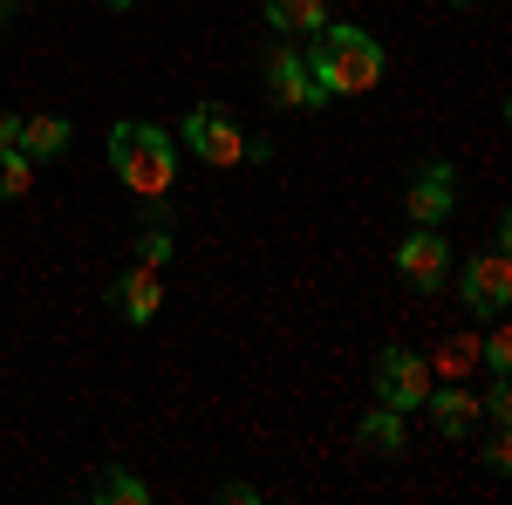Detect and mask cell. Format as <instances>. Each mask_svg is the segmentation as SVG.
Instances as JSON below:
<instances>
[{
	"mask_svg": "<svg viewBox=\"0 0 512 505\" xmlns=\"http://www.w3.org/2000/svg\"><path fill=\"white\" fill-rule=\"evenodd\" d=\"M28 185H35V157L21 151V144H14V151H0V198H21Z\"/></svg>",
	"mask_w": 512,
	"mask_h": 505,
	"instance_id": "obj_16",
	"label": "cell"
},
{
	"mask_svg": "<svg viewBox=\"0 0 512 505\" xmlns=\"http://www.w3.org/2000/svg\"><path fill=\"white\" fill-rule=\"evenodd\" d=\"M69 144H76V123L69 117H21V151L35 157V164L41 157H62Z\"/></svg>",
	"mask_w": 512,
	"mask_h": 505,
	"instance_id": "obj_12",
	"label": "cell"
},
{
	"mask_svg": "<svg viewBox=\"0 0 512 505\" xmlns=\"http://www.w3.org/2000/svg\"><path fill=\"white\" fill-rule=\"evenodd\" d=\"M355 444L369 451V458H403V410H390V403H376V410H362V424H355Z\"/></svg>",
	"mask_w": 512,
	"mask_h": 505,
	"instance_id": "obj_11",
	"label": "cell"
},
{
	"mask_svg": "<svg viewBox=\"0 0 512 505\" xmlns=\"http://www.w3.org/2000/svg\"><path fill=\"white\" fill-rule=\"evenodd\" d=\"M478 410H485L492 424H512V389H506V376H492V389L478 396Z\"/></svg>",
	"mask_w": 512,
	"mask_h": 505,
	"instance_id": "obj_19",
	"label": "cell"
},
{
	"mask_svg": "<svg viewBox=\"0 0 512 505\" xmlns=\"http://www.w3.org/2000/svg\"><path fill=\"white\" fill-rule=\"evenodd\" d=\"M478 458H485V471H492V478H506V471H512V444H506V424H499L492 437H485V451H478Z\"/></svg>",
	"mask_w": 512,
	"mask_h": 505,
	"instance_id": "obj_20",
	"label": "cell"
},
{
	"mask_svg": "<svg viewBox=\"0 0 512 505\" xmlns=\"http://www.w3.org/2000/svg\"><path fill=\"white\" fill-rule=\"evenodd\" d=\"M478 362H485L492 376H512V335H506V328H492V335L478 342Z\"/></svg>",
	"mask_w": 512,
	"mask_h": 505,
	"instance_id": "obj_17",
	"label": "cell"
},
{
	"mask_svg": "<svg viewBox=\"0 0 512 505\" xmlns=\"http://www.w3.org/2000/svg\"><path fill=\"white\" fill-rule=\"evenodd\" d=\"M110 171H117L137 198L158 205V198L171 192V178H178V137H171L164 123H137V117L110 123Z\"/></svg>",
	"mask_w": 512,
	"mask_h": 505,
	"instance_id": "obj_2",
	"label": "cell"
},
{
	"mask_svg": "<svg viewBox=\"0 0 512 505\" xmlns=\"http://www.w3.org/2000/svg\"><path fill=\"white\" fill-rule=\"evenodd\" d=\"M472 362H478V342H472V335H458V342H444V355H437V369H444V376H465Z\"/></svg>",
	"mask_w": 512,
	"mask_h": 505,
	"instance_id": "obj_18",
	"label": "cell"
},
{
	"mask_svg": "<svg viewBox=\"0 0 512 505\" xmlns=\"http://www.w3.org/2000/svg\"><path fill=\"white\" fill-rule=\"evenodd\" d=\"M110 301H117V314L130 321V328H151L164 308V287H158V267H130L117 273V287H110Z\"/></svg>",
	"mask_w": 512,
	"mask_h": 505,
	"instance_id": "obj_10",
	"label": "cell"
},
{
	"mask_svg": "<svg viewBox=\"0 0 512 505\" xmlns=\"http://www.w3.org/2000/svg\"><path fill=\"white\" fill-rule=\"evenodd\" d=\"M369 383H376V403H390V410H403V417H410V410H424V396H431L437 369H431L417 349H383V355H376V376H369Z\"/></svg>",
	"mask_w": 512,
	"mask_h": 505,
	"instance_id": "obj_4",
	"label": "cell"
},
{
	"mask_svg": "<svg viewBox=\"0 0 512 505\" xmlns=\"http://www.w3.org/2000/svg\"><path fill=\"white\" fill-rule=\"evenodd\" d=\"M14 144H21V117H7V110H0V151H14Z\"/></svg>",
	"mask_w": 512,
	"mask_h": 505,
	"instance_id": "obj_21",
	"label": "cell"
},
{
	"mask_svg": "<svg viewBox=\"0 0 512 505\" xmlns=\"http://www.w3.org/2000/svg\"><path fill=\"white\" fill-rule=\"evenodd\" d=\"M7 21H14V0H0V28H7Z\"/></svg>",
	"mask_w": 512,
	"mask_h": 505,
	"instance_id": "obj_22",
	"label": "cell"
},
{
	"mask_svg": "<svg viewBox=\"0 0 512 505\" xmlns=\"http://www.w3.org/2000/svg\"><path fill=\"white\" fill-rule=\"evenodd\" d=\"M451 7H472V0H451Z\"/></svg>",
	"mask_w": 512,
	"mask_h": 505,
	"instance_id": "obj_24",
	"label": "cell"
},
{
	"mask_svg": "<svg viewBox=\"0 0 512 505\" xmlns=\"http://www.w3.org/2000/svg\"><path fill=\"white\" fill-rule=\"evenodd\" d=\"M267 96H274V110H321V103H335V96L315 89L308 55H294V48H274L267 55Z\"/></svg>",
	"mask_w": 512,
	"mask_h": 505,
	"instance_id": "obj_8",
	"label": "cell"
},
{
	"mask_svg": "<svg viewBox=\"0 0 512 505\" xmlns=\"http://www.w3.org/2000/svg\"><path fill=\"white\" fill-rule=\"evenodd\" d=\"M171 253H178V239H171V226H164V212H158V219L137 233V267H164Z\"/></svg>",
	"mask_w": 512,
	"mask_h": 505,
	"instance_id": "obj_15",
	"label": "cell"
},
{
	"mask_svg": "<svg viewBox=\"0 0 512 505\" xmlns=\"http://www.w3.org/2000/svg\"><path fill=\"white\" fill-rule=\"evenodd\" d=\"M103 7H110V14H123V7H137V0H103Z\"/></svg>",
	"mask_w": 512,
	"mask_h": 505,
	"instance_id": "obj_23",
	"label": "cell"
},
{
	"mask_svg": "<svg viewBox=\"0 0 512 505\" xmlns=\"http://www.w3.org/2000/svg\"><path fill=\"white\" fill-rule=\"evenodd\" d=\"M308 76L321 96H362L383 82V41L355 21H321L308 35Z\"/></svg>",
	"mask_w": 512,
	"mask_h": 505,
	"instance_id": "obj_1",
	"label": "cell"
},
{
	"mask_svg": "<svg viewBox=\"0 0 512 505\" xmlns=\"http://www.w3.org/2000/svg\"><path fill=\"white\" fill-rule=\"evenodd\" d=\"M410 226H444L451 212H458V164L451 157H431V164H417V178H410Z\"/></svg>",
	"mask_w": 512,
	"mask_h": 505,
	"instance_id": "obj_7",
	"label": "cell"
},
{
	"mask_svg": "<svg viewBox=\"0 0 512 505\" xmlns=\"http://www.w3.org/2000/svg\"><path fill=\"white\" fill-rule=\"evenodd\" d=\"M396 273H403V287L437 294L444 273H451V239H444V226H410V239L396 246Z\"/></svg>",
	"mask_w": 512,
	"mask_h": 505,
	"instance_id": "obj_6",
	"label": "cell"
},
{
	"mask_svg": "<svg viewBox=\"0 0 512 505\" xmlns=\"http://www.w3.org/2000/svg\"><path fill=\"white\" fill-rule=\"evenodd\" d=\"M328 21V0H267V28L274 35H315Z\"/></svg>",
	"mask_w": 512,
	"mask_h": 505,
	"instance_id": "obj_13",
	"label": "cell"
},
{
	"mask_svg": "<svg viewBox=\"0 0 512 505\" xmlns=\"http://www.w3.org/2000/svg\"><path fill=\"white\" fill-rule=\"evenodd\" d=\"M458 301L472 314H485V321H499L512 301V267H506V246L492 239L478 260H465V273H458Z\"/></svg>",
	"mask_w": 512,
	"mask_h": 505,
	"instance_id": "obj_5",
	"label": "cell"
},
{
	"mask_svg": "<svg viewBox=\"0 0 512 505\" xmlns=\"http://www.w3.org/2000/svg\"><path fill=\"white\" fill-rule=\"evenodd\" d=\"M178 151H192L212 171H233L239 157H246V130H239V117L226 103H192L185 123H178Z\"/></svg>",
	"mask_w": 512,
	"mask_h": 505,
	"instance_id": "obj_3",
	"label": "cell"
},
{
	"mask_svg": "<svg viewBox=\"0 0 512 505\" xmlns=\"http://www.w3.org/2000/svg\"><path fill=\"white\" fill-rule=\"evenodd\" d=\"M424 410H431L437 437H451V444H465V437H472V424H478V396L458 383V376H451V383H431Z\"/></svg>",
	"mask_w": 512,
	"mask_h": 505,
	"instance_id": "obj_9",
	"label": "cell"
},
{
	"mask_svg": "<svg viewBox=\"0 0 512 505\" xmlns=\"http://www.w3.org/2000/svg\"><path fill=\"white\" fill-rule=\"evenodd\" d=\"M89 499H96V505H144V499H151V485L130 478L123 465H103L96 478H89Z\"/></svg>",
	"mask_w": 512,
	"mask_h": 505,
	"instance_id": "obj_14",
	"label": "cell"
}]
</instances>
